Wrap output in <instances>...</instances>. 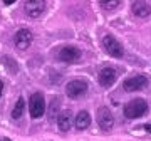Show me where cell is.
<instances>
[{
    "mask_svg": "<svg viewBox=\"0 0 151 141\" xmlns=\"http://www.w3.org/2000/svg\"><path fill=\"white\" fill-rule=\"evenodd\" d=\"M4 64L7 65V67H10V72L12 74H17V70H19V65L14 62V59H10V57H4Z\"/></svg>",
    "mask_w": 151,
    "mask_h": 141,
    "instance_id": "cell-17",
    "label": "cell"
},
{
    "mask_svg": "<svg viewBox=\"0 0 151 141\" xmlns=\"http://www.w3.org/2000/svg\"><path fill=\"white\" fill-rule=\"evenodd\" d=\"M118 5H119L118 0H103L101 2V7L104 10H114V9H118Z\"/></svg>",
    "mask_w": 151,
    "mask_h": 141,
    "instance_id": "cell-16",
    "label": "cell"
},
{
    "mask_svg": "<svg viewBox=\"0 0 151 141\" xmlns=\"http://www.w3.org/2000/svg\"><path fill=\"white\" fill-rule=\"evenodd\" d=\"M2 141H10V140H2Z\"/></svg>",
    "mask_w": 151,
    "mask_h": 141,
    "instance_id": "cell-21",
    "label": "cell"
},
{
    "mask_svg": "<svg viewBox=\"0 0 151 141\" xmlns=\"http://www.w3.org/2000/svg\"><path fill=\"white\" fill-rule=\"evenodd\" d=\"M103 45L113 57H116V59H121V57H123V54H124L123 45H121V42H119L116 37H113V35H104Z\"/></svg>",
    "mask_w": 151,
    "mask_h": 141,
    "instance_id": "cell-3",
    "label": "cell"
},
{
    "mask_svg": "<svg viewBox=\"0 0 151 141\" xmlns=\"http://www.w3.org/2000/svg\"><path fill=\"white\" fill-rule=\"evenodd\" d=\"M81 57V50L74 47V45H65L57 50V59L64 60V62H76Z\"/></svg>",
    "mask_w": 151,
    "mask_h": 141,
    "instance_id": "cell-6",
    "label": "cell"
},
{
    "mask_svg": "<svg viewBox=\"0 0 151 141\" xmlns=\"http://www.w3.org/2000/svg\"><path fill=\"white\" fill-rule=\"evenodd\" d=\"M24 109H25V101H24V98H19L17 103H15V106H14V109H12V118H14V119L22 118Z\"/></svg>",
    "mask_w": 151,
    "mask_h": 141,
    "instance_id": "cell-15",
    "label": "cell"
},
{
    "mask_svg": "<svg viewBox=\"0 0 151 141\" xmlns=\"http://www.w3.org/2000/svg\"><path fill=\"white\" fill-rule=\"evenodd\" d=\"M60 113H62V103H60V99L55 96V98H52V101L49 103V121H50V123L57 121Z\"/></svg>",
    "mask_w": 151,
    "mask_h": 141,
    "instance_id": "cell-12",
    "label": "cell"
},
{
    "mask_svg": "<svg viewBox=\"0 0 151 141\" xmlns=\"http://www.w3.org/2000/svg\"><path fill=\"white\" fill-rule=\"evenodd\" d=\"M97 123H99V126H101V129L109 131L114 126V116H113V113H111L108 108H104V106H103V108H99V109H97Z\"/></svg>",
    "mask_w": 151,
    "mask_h": 141,
    "instance_id": "cell-8",
    "label": "cell"
},
{
    "mask_svg": "<svg viewBox=\"0 0 151 141\" xmlns=\"http://www.w3.org/2000/svg\"><path fill=\"white\" fill-rule=\"evenodd\" d=\"M14 2H15V0H4V4H5V5H12Z\"/></svg>",
    "mask_w": 151,
    "mask_h": 141,
    "instance_id": "cell-19",
    "label": "cell"
},
{
    "mask_svg": "<svg viewBox=\"0 0 151 141\" xmlns=\"http://www.w3.org/2000/svg\"><path fill=\"white\" fill-rule=\"evenodd\" d=\"M2 92H4V81L0 79V98H2Z\"/></svg>",
    "mask_w": 151,
    "mask_h": 141,
    "instance_id": "cell-18",
    "label": "cell"
},
{
    "mask_svg": "<svg viewBox=\"0 0 151 141\" xmlns=\"http://www.w3.org/2000/svg\"><path fill=\"white\" fill-rule=\"evenodd\" d=\"M87 91V82L84 79H74V81H70L67 86H65V94L69 96L70 99H76L82 96L84 92Z\"/></svg>",
    "mask_w": 151,
    "mask_h": 141,
    "instance_id": "cell-4",
    "label": "cell"
},
{
    "mask_svg": "<svg viewBox=\"0 0 151 141\" xmlns=\"http://www.w3.org/2000/svg\"><path fill=\"white\" fill-rule=\"evenodd\" d=\"M34 40V35L32 32L29 30V29H20L19 32L15 34V37H14V42H15V47L19 50H25L30 47V44Z\"/></svg>",
    "mask_w": 151,
    "mask_h": 141,
    "instance_id": "cell-5",
    "label": "cell"
},
{
    "mask_svg": "<svg viewBox=\"0 0 151 141\" xmlns=\"http://www.w3.org/2000/svg\"><path fill=\"white\" fill-rule=\"evenodd\" d=\"M131 10L134 14L136 17H139V19H146V17H150L151 14V7L146 4V2H134L133 7H131Z\"/></svg>",
    "mask_w": 151,
    "mask_h": 141,
    "instance_id": "cell-14",
    "label": "cell"
},
{
    "mask_svg": "<svg viewBox=\"0 0 151 141\" xmlns=\"http://www.w3.org/2000/svg\"><path fill=\"white\" fill-rule=\"evenodd\" d=\"M25 14L30 19H37L42 15V12L45 10V2L44 0H27L25 2Z\"/></svg>",
    "mask_w": 151,
    "mask_h": 141,
    "instance_id": "cell-9",
    "label": "cell"
},
{
    "mask_svg": "<svg viewBox=\"0 0 151 141\" xmlns=\"http://www.w3.org/2000/svg\"><path fill=\"white\" fill-rule=\"evenodd\" d=\"M116 77H118L116 70L111 69V67H104L99 72V84L103 87H111L116 82Z\"/></svg>",
    "mask_w": 151,
    "mask_h": 141,
    "instance_id": "cell-10",
    "label": "cell"
},
{
    "mask_svg": "<svg viewBox=\"0 0 151 141\" xmlns=\"http://www.w3.org/2000/svg\"><path fill=\"white\" fill-rule=\"evenodd\" d=\"M148 113V103L145 99H133L124 106V116L129 119H138Z\"/></svg>",
    "mask_w": 151,
    "mask_h": 141,
    "instance_id": "cell-1",
    "label": "cell"
},
{
    "mask_svg": "<svg viewBox=\"0 0 151 141\" xmlns=\"http://www.w3.org/2000/svg\"><path fill=\"white\" fill-rule=\"evenodd\" d=\"M145 129L148 131V133H151V124H146V126H145Z\"/></svg>",
    "mask_w": 151,
    "mask_h": 141,
    "instance_id": "cell-20",
    "label": "cell"
},
{
    "mask_svg": "<svg viewBox=\"0 0 151 141\" xmlns=\"http://www.w3.org/2000/svg\"><path fill=\"white\" fill-rule=\"evenodd\" d=\"M145 87H148V77L146 76H133L124 81V89L128 92L143 91Z\"/></svg>",
    "mask_w": 151,
    "mask_h": 141,
    "instance_id": "cell-7",
    "label": "cell"
},
{
    "mask_svg": "<svg viewBox=\"0 0 151 141\" xmlns=\"http://www.w3.org/2000/svg\"><path fill=\"white\" fill-rule=\"evenodd\" d=\"M29 111H30V116L34 119L35 118H40L45 111V101H44V96L40 92H34L30 99H29Z\"/></svg>",
    "mask_w": 151,
    "mask_h": 141,
    "instance_id": "cell-2",
    "label": "cell"
},
{
    "mask_svg": "<svg viewBox=\"0 0 151 141\" xmlns=\"http://www.w3.org/2000/svg\"><path fill=\"white\" fill-rule=\"evenodd\" d=\"M89 124H91V114L87 113V111H81V113L76 114L74 118V126L77 128V129H87L89 128Z\"/></svg>",
    "mask_w": 151,
    "mask_h": 141,
    "instance_id": "cell-13",
    "label": "cell"
},
{
    "mask_svg": "<svg viewBox=\"0 0 151 141\" xmlns=\"http://www.w3.org/2000/svg\"><path fill=\"white\" fill-rule=\"evenodd\" d=\"M72 124H74V116H72V113H70L69 109H64L62 113L59 114V118H57V126H59L60 131H69L70 128H72Z\"/></svg>",
    "mask_w": 151,
    "mask_h": 141,
    "instance_id": "cell-11",
    "label": "cell"
}]
</instances>
